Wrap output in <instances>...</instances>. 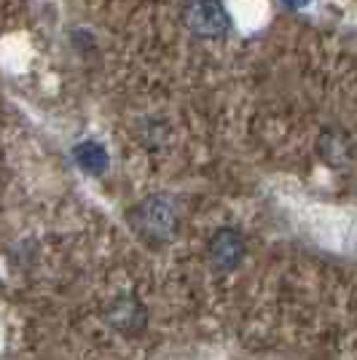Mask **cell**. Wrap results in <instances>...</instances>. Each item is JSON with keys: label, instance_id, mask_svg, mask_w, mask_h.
<instances>
[{"label": "cell", "instance_id": "4", "mask_svg": "<svg viewBox=\"0 0 357 360\" xmlns=\"http://www.w3.org/2000/svg\"><path fill=\"white\" fill-rule=\"evenodd\" d=\"M247 253L245 237L239 234L237 229H218L207 242V261L218 271H231L242 264V258Z\"/></svg>", "mask_w": 357, "mask_h": 360}, {"label": "cell", "instance_id": "2", "mask_svg": "<svg viewBox=\"0 0 357 360\" xmlns=\"http://www.w3.org/2000/svg\"><path fill=\"white\" fill-rule=\"evenodd\" d=\"M183 22L196 38H223L231 27V16L221 0H191L183 8Z\"/></svg>", "mask_w": 357, "mask_h": 360}, {"label": "cell", "instance_id": "7", "mask_svg": "<svg viewBox=\"0 0 357 360\" xmlns=\"http://www.w3.org/2000/svg\"><path fill=\"white\" fill-rule=\"evenodd\" d=\"M285 6H290V8H301V6H306L309 0H283Z\"/></svg>", "mask_w": 357, "mask_h": 360}, {"label": "cell", "instance_id": "3", "mask_svg": "<svg viewBox=\"0 0 357 360\" xmlns=\"http://www.w3.org/2000/svg\"><path fill=\"white\" fill-rule=\"evenodd\" d=\"M105 320L121 336H140L145 330V326H148V312H145L143 301L137 299V296L124 293V296H116L108 304Z\"/></svg>", "mask_w": 357, "mask_h": 360}, {"label": "cell", "instance_id": "6", "mask_svg": "<svg viewBox=\"0 0 357 360\" xmlns=\"http://www.w3.org/2000/svg\"><path fill=\"white\" fill-rule=\"evenodd\" d=\"M75 162L78 167L86 172V175H103L108 172V153L100 143H81V146H75Z\"/></svg>", "mask_w": 357, "mask_h": 360}, {"label": "cell", "instance_id": "5", "mask_svg": "<svg viewBox=\"0 0 357 360\" xmlns=\"http://www.w3.org/2000/svg\"><path fill=\"white\" fill-rule=\"evenodd\" d=\"M317 148H320V156L333 167L349 162V156H352V143H349V137L344 135L342 129H327L325 135L320 137Z\"/></svg>", "mask_w": 357, "mask_h": 360}, {"label": "cell", "instance_id": "1", "mask_svg": "<svg viewBox=\"0 0 357 360\" xmlns=\"http://www.w3.org/2000/svg\"><path fill=\"white\" fill-rule=\"evenodd\" d=\"M129 224L137 231V237L159 245L178 234V207L167 196H148L129 212Z\"/></svg>", "mask_w": 357, "mask_h": 360}]
</instances>
